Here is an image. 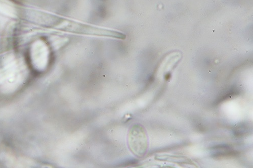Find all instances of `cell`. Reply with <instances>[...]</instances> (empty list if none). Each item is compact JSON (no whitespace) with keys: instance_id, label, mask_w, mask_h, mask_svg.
I'll return each mask as SVG.
<instances>
[{"instance_id":"1","label":"cell","mask_w":253,"mask_h":168,"mask_svg":"<svg viewBox=\"0 0 253 168\" xmlns=\"http://www.w3.org/2000/svg\"><path fill=\"white\" fill-rule=\"evenodd\" d=\"M129 149L137 157L142 156L147 149V140L143 129L138 125L129 129L127 135Z\"/></svg>"},{"instance_id":"2","label":"cell","mask_w":253,"mask_h":168,"mask_svg":"<svg viewBox=\"0 0 253 168\" xmlns=\"http://www.w3.org/2000/svg\"><path fill=\"white\" fill-rule=\"evenodd\" d=\"M32 59L38 68L45 67L48 59V49L44 42L38 40L33 44L31 49Z\"/></svg>"},{"instance_id":"3","label":"cell","mask_w":253,"mask_h":168,"mask_svg":"<svg viewBox=\"0 0 253 168\" xmlns=\"http://www.w3.org/2000/svg\"><path fill=\"white\" fill-rule=\"evenodd\" d=\"M0 12L12 17L14 15V10L6 0H0Z\"/></svg>"}]
</instances>
